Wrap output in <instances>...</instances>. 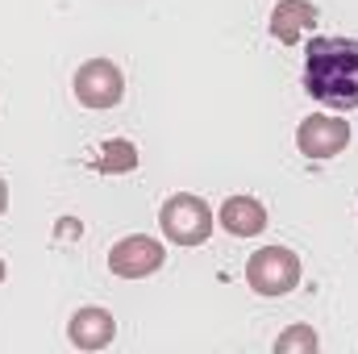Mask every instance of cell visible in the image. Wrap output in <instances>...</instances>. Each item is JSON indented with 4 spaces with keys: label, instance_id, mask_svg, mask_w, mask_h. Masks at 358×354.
<instances>
[{
    "label": "cell",
    "instance_id": "2",
    "mask_svg": "<svg viewBox=\"0 0 358 354\" xmlns=\"http://www.w3.org/2000/svg\"><path fill=\"white\" fill-rule=\"evenodd\" d=\"M213 225H217L213 221V208L196 192H176L159 208V229L176 246H200V242H208L213 238Z\"/></svg>",
    "mask_w": 358,
    "mask_h": 354
},
{
    "label": "cell",
    "instance_id": "5",
    "mask_svg": "<svg viewBox=\"0 0 358 354\" xmlns=\"http://www.w3.org/2000/svg\"><path fill=\"white\" fill-rule=\"evenodd\" d=\"M121 96H125V76H121V67L113 59H88L76 71V100L84 108L104 113V108L121 104Z\"/></svg>",
    "mask_w": 358,
    "mask_h": 354
},
{
    "label": "cell",
    "instance_id": "13",
    "mask_svg": "<svg viewBox=\"0 0 358 354\" xmlns=\"http://www.w3.org/2000/svg\"><path fill=\"white\" fill-rule=\"evenodd\" d=\"M4 275H8V267H4V259H0V283H4Z\"/></svg>",
    "mask_w": 358,
    "mask_h": 354
},
{
    "label": "cell",
    "instance_id": "12",
    "mask_svg": "<svg viewBox=\"0 0 358 354\" xmlns=\"http://www.w3.org/2000/svg\"><path fill=\"white\" fill-rule=\"evenodd\" d=\"M4 208H8V183H4V176H0V217H4Z\"/></svg>",
    "mask_w": 358,
    "mask_h": 354
},
{
    "label": "cell",
    "instance_id": "11",
    "mask_svg": "<svg viewBox=\"0 0 358 354\" xmlns=\"http://www.w3.org/2000/svg\"><path fill=\"white\" fill-rule=\"evenodd\" d=\"M100 171H134L138 167V150H134V142H108L104 150H100V163H96Z\"/></svg>",
    "mask_w": 358,
    "mask_h": 354
},
{
    "label": "cell",
    "instance_id": "8",
    "mask_svg": "<svg viewBox=\"0 0 358 354\" xmlns=\"http://www.w3.org/2000/svg\"><path fill=\"white\" fill-rule=\"evenodd\" d=\"M217 225L225 234H234V238H259L267 229V208L255 196H229L217 208Z\"/></svg>",
    "mask_w": 358,
    "mask_h": 354
},
{
    "label": "cell",
    "instance_id": "4",
    "mask_svg": "<svg viewBox=\"0 0 358 354\" xmlns=\"http://www.w3.org/2000/svg\"><path fill=\"white\" fill-rule=\"evenodd\" d=\"M163 263H167V246L150 234H129V238L113 242V250H108V271L117 279H146V275L163 271Z\"/></svg>",
    "mask_w": 358,
    "mask_h": 354
},
{
    "label": "cell",
    "instance_id": "1",
    "mask_svg": "<svg viewBox=\"0 0 358 354\" xmlns=\"http://www.w3.org/2000/svg\"><path fill=\"white\" fill-rule=\"evenodd\" d=\"M304 92L325 108H358V38H313L304 50Z\"/></svg>",
    "mask_w": 358,
    "mask_h": 354
},
{
    "label": "cell",
    "instance_id": "9",
    "mask_svg": "<svg viewBox=\"0 0 358 354\" xmlns=\"http://www.w3.org/2000/svg\"><path fill=\"white\" fill-rule=\"evenodd\" d=\"M317 4L313 0H279L271 8V38L283 42V46H296L313 25H317Z\"/></svg>",
    "mask_w": 358,
    "mask_h": 354
},
{
    "label": "cell",
    "instance_id": "7",
    "mask_svg": "<svg viewBox=\"0 0 358 354\" xmlns=\"http://www.w3.org/2000/svg\"><path fill=\"white\" fill-rule=\"evenodd\" d=\"M113 338H117V321H113V313L100 309V304L76 309L71 321H67V342L80 346V351H104Z\"/></svg>",
    "mask_w": 358,
    "mask_h": 354
},
{
    "label": "cell",
    "instance_id": "3",
    "mask_svg": "<svg viewBox=\"0 0 358 354\" xmlns=\"http://www.w3.org/2000/svg\"><path fill=\"white\" fill-rule=\"evenodd\" d=\"M300 275H304L300 255L287 246H263L246 259V283L259 296H287L300 283Z\"/></svg>",
    "mask_w": 358,
    "mask_h": 354
},
{
    "label": "cell",
    "instance_id": "6",
    "mask_svg": "<svg viewBox=\"0 0 358 354\" xmlns=\"http://www.w3.org/2000/svg\"><path fill=\"white\" fill-rule=\"evenodd\" d=\"M296 146H300V155L313 159V163L338 159V155L350 146V121L313 113V117H304V121L296 125Z\"/></svg>",
    "mask_w": 358,
    "mask_h": 354
},
{
    "label": "cell",
    "instance_id": "10",
    "mask_svg": "<svg viewBox=\"0 0 358 354\" xmlns=\"http://www.w3.org/2000/svg\"><path fill=\"white\" fill-rule=\"evenodd\" d=\"M317 346H321V338H317V330H313V325H292V330H283V334L275 338V351H279V354H292V351L313 354Z\"/></svg>",
    "mask_w": 358,
    "mask_h": 354
}]
</instances>
